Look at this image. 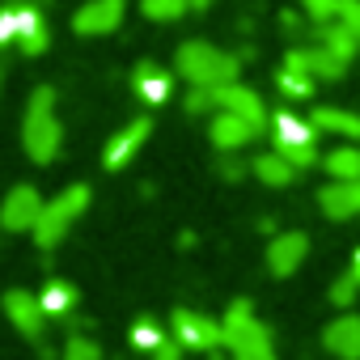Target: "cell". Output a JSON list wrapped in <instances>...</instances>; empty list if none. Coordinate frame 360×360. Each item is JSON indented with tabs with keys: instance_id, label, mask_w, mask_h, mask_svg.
Returning <instances> with one entry per match:
<instances>
[{
	"instance_id": "33",
	"label": "cell",
	"mask_w": 360,
	"mask_h": 360,
	"mask_svg": "<svg viewBox=\"0 0 360 360\" xmlns=\"http://www.w3.org/2000/svg\"><path fill=\"white\" fill-rule=\"evenodd\" d=\"M356 292H360V280H356V276L347 271L343 280H335V288H330V301H335V305L343 309V305H352V301H356Z\"/></svg>"
},
{
	"instance_id": "21",
	"label": "cell",
	"mask_w": 360,
	"mask_h": 360,
	"mask_svg": "<svg viewBox=\"0 0 360 360\" xmlns=\"http://www.w3.org/2000/svg\"><path fill=\"white\" fill-rule=\"evenodd\" d=\"M259 318H255V305L250 301H233L229 309H225V318H221V330H225V347L233 352L238 343H242V335L255 326Z\"/></svg>"
},
{
	"instance_id": "2",
	"label": "cell",
	"mask_w": 360,
	"mask_h": 360,
	"mask_svg": "<svg viewBox=\"0 0 360 360\" xmlns=\"http://www.w3.org/2000/svg\"><path fill=\"white\" fill-rule=\"evenodd\" d=\"M238 68H242L238 56H229L204 39H191L178 47V77L191 85H238Z\"/></svg>"
},
{
	"instance_id": "26",
	"label": "cell",
	"mask_w": 360,
	"mask_h": 360,
	"mask_svg": "<svg viewBox=\"0 0 360 360\" xmlns=\"http://www.w3.org/2000/svg\"><path fill=\"white\" fill-rule=\"evenodd\" d=\"M187 110L191 115H221V85H191Z\"/></svg>"
},
{
	"instance_id": "29",
	"label": "cell",
	"mask_w": 360,
	"mask_h": 360,
	"mask_svg": "<svg viewBox=\"0 0 360 360\" xmlns=\"http://www.w3.org/2000/svg\"><path fill=\"white\" fill-rule=\"evenodd\" d=\"M60 360H102V347L89 339V335H72L60 352Z\"/></svg>"
},
{
	"instance_id": "32",
	"label": "cell",
	"mask_w": 360,
	"mask_h": 360,
	"mask_svg": "<svg viewBox=\"0 0 360 360\" xmlns=\"http://www.w3.org/2000/svg\"><path fill=\"white\" fill-rule=\"evenodd\" d=\"M276 153H280L292 169H309V165L318 161V148H314V144H292V148H276Z\"/></svg>"
},
{
	"instance_id": "12",
	"label": "cell",
	"mask_w": 360,
	"mask_h": 360,
	"mask_svg": "<svg viewBox=\"0 0 360 360\" xmlns=\"http://www.w3.org/2000/svg\"><path fill=\"white\" fill-rule=\"evenodd\" d=\"M221 110H229V115H238V119H246L250 127H267V106H263V98L250 89V85H221Z\"/></svg>"
},
{
	"instance_id": "9",
	"label": "cell",
	"mask_w": 360,
	"mask_h": 360,
	"mask_svg": "<svg viewBox=\"0 0 360 360\" xmlns=\"http://www.w3.org/2000/svg\"><path fill=\"white\" fill-rule=\"evenodd\" d=\"M284 64H292V68H305L314 81H339L343 72H347V64L335 56V51H326L322 43H309V47H297V51H288V60Z\"/></svg>"
},
{
	"instance_id": "20",
	"label": "cell",
	"mask_w": 360,
	"mask_h": 360,
	"mask_svg": "<svg viewBox=\"0 0 360 360\" xmlns=\"http://www.w3.org/2000/svg\"><path fill=\"white\" fill-rule=\"evenodd\" d=\"M131 85H136V94H140L144 102L157 106V102L169 98V85H174V81H169V72H161L157 64H140V68L131 72Z\"/></svg>"
},
{
	"instance_id": "16",
	"label": "cell",
	"mask_w": 360,
	"mask_h": 360,
	"mask_svg": "<svg viewBox=\"0 0 360 360\" xmlns=\"http://www.w3.org/2000/svg\"><path fill=\"white\" fill-rule=\"evenodd\" d=\"M309 123L318 131H330L339 140H360V115L356 110H339V106H318L309 110Z\"/></svg>"
},
{
	"instance_id": "4",
	"label": "cell",
	"mask_w": 360,
	"mask_h": 360,
	"mask_svg": "<svg viewBox=\"0 0 360 360\" xmlns=\"http://www.w3.org/2000/svg\"><path fill=\"white\" fill-rule=\"evenodd\" d=\"M22 47V56H43L51 34L34 5H5L0 9V47Z\"/></svg>"
},
{
	"instance_id": "37",
	"label": "cell",
	"mask_w": 360,
	"mask_h": 360,
	"mask_svg": "<svg viewBox=\"0 0 360 360\" xmlns=\"http://www.w3.org/2000/svg\"><path fill=\"white\" fill-rule=\"evenodd\" d=\"M352 276H356V280H360V250H356V255H352Z\"/></svg>"
},
{
	"instance_id": "24",
	"label": "cell",
	"mask_w": 360,
	"mask_h": 360,
	"mask_svg": "<svg viewBox=\"0 0 360 360\" xmlns=\"http://www.w3.org/2000/svg\"><path fill=\"white\" fill-rule=\"evenodd\" d=\"M318 43L326 47V51H335L343 64H352L356 60V51H360V43H356V34H347L339 22H330V26H318Z\"/></svg>"
},
{
	"instance_id": "38",
	"label": "cell",
	"mask_w": 360,
	"mask_h": 360,
	"mask_svg": "<svg viewBox=\"0 0 360 360\" xmlns=\"http://www.w3.org/2000/svg\"><path fill=\"white\" fill-rule=\"evenodd\" d=\"M212 5V0H191V9H208Z\"/></svg>"
},
{
	"instance_id": "19",
	"label": "cell",
	"mask_w": 360,
	"mask_h": 360,
	"mask_svg": "<svg viewBox=\"0 0 360 360\" xmlns=\"http://www.w3.org/2000/svg\"><path fill=\"white\" fill-rule=\"evenodd\" d=\"M39 305H43V314H47V322L56 318H68L72 314V305H77V288L68 284V280H47L43 284V292H39Z\"/></svg>"
},
{
	"instance_id": "27",
	"label": "cell",
	"mask_w": 360,
	"mask_h": 360,
	"mask_svg": "<svg viewBox=\"0 0 360 360\" xmlns=\"http://www.w3.org/2000/svg\"><path fill=\"white\" fill-rule=\"evenodd\" d=\"M161 343H165V330H161L153 318H136V326H131V347H140V352L153 356Z\"/></svg>"
},
{
	"instance_id": "34",
	"label": "cell",
	"mask_w": 360,
	"mask_h": 360,
	"mask_svg": "<svg viewBox=\"0 0 360 360\" xmlns=\"http://www.w3.org/2000/svg\"><path fill=\"white\" fill-rule=\"evenodd\" d=\"M183 352H187V347L178 343V339H165V343L153 352V360H183Z\"/></svg>"
},
{
	"instance_id": "31",
	"label": "cell",
	"mask_w": 360,
	"mask_h": 360,
	"mask_svg": "<svg viewBox=\"0 0 360 360\" xmlns=\"http://www.w3.org/2000/svg\"><path fill=\"white\" fill-rule=\"evenodd\" d=\"M305 5V18L314 26H330L335 22V9H339V0H301Z\"/></svg>"
},
{
	"instance_id": "23",
	"label": "cell",
	"mask_w": 360,
	"mask_h": 360,
	"mask_svg": "<svg viewBox=\"0 0 360 360\" xmlns=\"http://www.w3.org/2000/svg\"><path fill=\"white\" fill-rule=\"evenodd\" d=\"M233 360H276V347H271V330H267L263 322H255V326L242 335V343L233 347Z\"/></svg>"
},
{
	"instance_id": "3",
	"label": "cell",
	"mask_w": 360,
	"mask_h": 360,
	"mask_svg": "<svg viewBox=\"0 0 360 360\" xmlns=\"http://www.w3.org/2000/svg\"><path fill=\"white\" fill-rule=\"evenodd\" d=\"M89 208V187L85 183H72L68 191H60L47 208H43V221L34 225V242L43 250H51L56 242H64V233L72 229V221H81Z\"/></svg>"
},
{
	"instance_id": "36",
	"label": "cell",
	"mask_w": 360,
	"mask_h": 360,
	"mask_svg": "<svg viewBox=\"0 0 360 360\" xmlns=\"http://www.w3.org/2000/svg\"><path fill=\"white\" fill-rule=\"evenodd\" d=\"M284 30H301V18L297 13H284Z\"/></svg>"
},
{
	"instance_id": "17",
	"label": "cell",
	"mask_w": 360,
	"mask_h": 360,
	"mask_svg": "<svg viewBox=\"0 0 360 360\" xmlns=\"http://www.w3.org/2000/svg\"><path fill=\"white\" fill-rule=\"evenodd\" d=\"M271 131H276V148H292V144H314V123L292 115V110H276L271 115Z\"/></svg>"
},
{
	"instance_id": "11",
	"label": "cell",
	"mask_w": 360,
	"mask_h": 360,
	"mask_svg": "<svg viewBox=\"0 0 360 360\" xmlns=\"http://www.w3.org/2000/svg\"><path fill=\"white\" fill-rule=\"evenodd\" d=\"M309 255V238L305 233H276L267 246V271L271 276H292Z\"/></svg>"
},
{
	"instance_id": "15",
	"label": "cell",
	"mask_w": 360,
	"mask_h": 360,
	"mask_svg": "<svg viewBox=\"0 0 360 360\" xmlns=\"http://www.w3.org/2000/svg\"><path fill=\"white\" fill-rule=\"evenodd\" d=\"M318 208L326 212V221H352L360 217V183H330L318 191Z\"/></svg>"
},
{
	"instance_id": "10",
	"label": "cell",
	"mask_w": 360,
	"mask_h": 360,
	"mask_svg": "<svg viewBox=\"0 0 360 360\" xmlns=\"http://www.w3.org/2000/svg\"><path fill=\"white\" fill-rule=\"evenodd\" d=\"M148 131H153V119H131L123 131L110 136V144H106V153H102V165H106V169H123V165L140 153V144L148 140Z\"/></svg>"
},
{
	"instance_id": "35",
	"label": "cell",
	"mask_w": 360,
	"mask_h": 360,
	"mask_svg": "<svg viewBox=\"0 0 360 360\" xmlns=\"http://www.w3.org/2000/svg\"><path fill=\"white\" fill-rule=\"evenodd\" d=\"M221 169H225V178H242V165H238V161H225Z\"/></svg>"
},
{
	"instance_id": "7",
	"label": "cell",
	"mask_w": 360,
	"mask_h": 360,
	"mask_svg": "<svg viewBox=\"0 0 360 360\" xmlns=\"http://www.w3.org/2000/svg\"><path fill=\"white\" fill-rule=\"evenodd\" d=\"M5 314H9V322H13L30 343H39V347H43L47 314H43L39 297H30V292H22V288H9V292H5Z\"/></svg>"
},
{
	"instance_id": "8",
	"label": "cell",
	"mask_w": 360,
	"mask_h": 360,
	"mask_svg": "<svg viewBox=\"0 0 360 360\" xmlns=\"http://www.w3.org/2000/svg\"><path fill=\"white\" fill-rule=\"evenodd\" d=\"M123 9L127 0H89L72 13V30L77 34H110L119 22H123Z\"/></svg>"
},
{
	"instance_id": "1",
	"label": "cell",
	"mask_w": 360,
	"mask_h": 360,
	"mask_svg": "<svg viewBox=\"0 0 360 360\" xmlns=\"http://www.w3.org/2000/svg\"><path fill=\"white\" fill-rule=\"evenodd\" d=\"M22 144H26V153H30L39 165L56 161V153H60V144H64V127H60V119H56V89H51V85H39V89L30 94L26 123H22Z\"/></svg>"
},
{
	"instance_id": "14",
	"label": "cell",
	"mask_w": 360,
	"mask_h": 360,
	"mask_svg": "<svg viewBox=\"0 0 360 360\" xmlns=\"http://www.w3.org/2000/svg\"><path fill=\"white\" fill-rule=\"evenodd\" d=\"M208 136H212V144H217L221 153H233V148H246V144L259 136V127H250L246 119H238V115L221 110V115H212V123H208Z\"/></svg>"
},
{
	"instance_id": "18",
	"label": "cell",
	"mask_w": 360,
	"mask_h": 360,
	"mask_svg": "<svg viewBox=\"0 0 360 360\" xmlns=\"http://www.w3.org/2000/svg\"><path fill=\"white\" fill-rule=\"evenodd\" d=\"M330 183H360V148L356 144H335L326 157H322Z\"/></svg>"
},
{
	"instance_id": "30",
	"label": "cell",
	"mask_w": 360,
	"mask_h": 360,
	"mask_svg": "<svg viewBox=\"0 0 360 360\" xmlns=\"http://www.w3.org/2000/svg\"><path fill=\"white\" fill-rule=\"evenodd\" d=\"M335 22H339L347 34H356V43H360V0H339Z\"/></svg>"
},
{
	"instance_id": "28",
	"label": "cell",
	"mask_w": 360,
	"mask_h": 360,
	"mask_svg": "<svg viewBox=\"0 0 360 360\" xmlns=\"http://www.w3.org/2000/svg\"><path fill=\"white\" fill-rule=\"evenodd\" d=\"M140 9L153 22H178V18L191 9V0H140Z\"/></svg>"
},
{
	"instance_id": "6",
	"label": "cell",
	"mask_w": 360,
	"mask_h": 360,
	"mask_svg": "<svg viewBox=\"0 0 360 360\" xmlns=\"http://www.w3.org/2000/svg\"><path fill=\"white\" fill-rule=\"evenodd\" d=\"M43 208H47V200L34 187L22 183V187H13L5 195V204H0V225L9 233H34V225L43 221Z\"/></svg>"
},
{
	"instance_id": "5",
	"label": "cell",
	"mask_w": 360,
	"mask_h": 360,
	"mask_svg": "<svg viewBox=\"0 0 360 360\" xmlns=\"http://www.w3.org/2000/svg\"><path fill=\"white\" fill-rule=\"evenodd\" d=\"M169 326H174V339L183 343L187 352H217L225 343L221 322L208 318V314H200V309H174Z\"/></svg>"
},
{
	"instance_id": "25",
	"label": "cell",
	"mask_w": 360,
	"mask_h": 360,
	"mask_svg": "<svg viewBox=\"0 0 360 360\" xmlns=\"http://www.w3.org/2000/svg\"><path fill=\"white\" fill-rule=\"evenodd\" d=\"M276 89L284 94V98H309L314 94V77L305 72V68H292V64H284L280 72H276Z\"/></svg>"
},
{
	"instance_id": "13",
	"label": "cell",
	"mask_w": 360,
	"mask_h": 360,
	"mask_svg": "<svg viewBox=\"0 0 360 360\" xmlns=\"http://www.w3.org/2000/svg\"><path fill=\"white\" fill-rule=\"evenodd\" d=\"M322 343H326V352L339 356V360H360V318H356V314H339L335 322H326Z\"/></svg>"
},
{
	"instance_id": "22",
	"label": "cell",
	"mask_w": 360,
	"mask_h": 360,
	"mask_svg": "<svg viewBox=\"0 0 360 360\" xmlns=\"http://www.w3.org/2000/svg\"><path fill=\"white\" fill-rule=\"evenodd\" d=\"M255 174H259L263 187H292V178H297V169L280 153H259L255 157Z\"/></svg>"
}]
</instances>
